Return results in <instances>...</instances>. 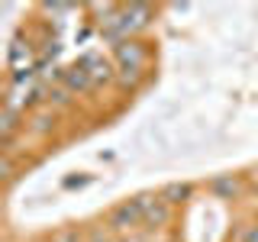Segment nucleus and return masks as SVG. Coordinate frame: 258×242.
I'll return each mask as SVG.
<instances>
[{
	"label": "nucleus",
	"mask_w": 258,
	"mask_h": 242,
	"mask_svg": "<svg viewBox=\"0 0 258 242\" xmlns=\"http://www.w3.org/2000/svg\"><path fill=\"white\" fill-rule=\"evenodd\" d=\"M7 62H10V68H13V75H23L26 71L29 75V62H32V48L23 42L20 36L10 42V55H7Z\"/></svg>",
	"instance_id": "nucleus-5"
},
{
	"label": "nucleus",
	"mask_w": 258,
	"mask_h": 242,
	"mask_svg": "<svg viewBox=\"0 0 258 242\" xmlns=\"http://www.w3.org/2000/svg\"><path fill=\"white\" fill-rule=\"evenodd\" d=\"M52 242H81V239H78V232H75V229H64V232H58V236H55Z\"/></svg>",
	"instance_id": "nucleus-11"
},
{
	"label": "nucleus",
	"mask_w": 258,
	"mask_h": 242,
	"mask_svg": "<svg viewBox=\"0 0 258 242\" xmlns=\"http://www.w3.org/2000/svg\"><path fill=\"white\" fill-rule=\"evenodd\" d=\"M113 58H116L119 81H123L126 87H133L136 81L142 78V68H145V48H142L139 42H133V39H126V42H116V52H113Z\"/></svg>",
	"instance_id": "nucleus-2"
},
{
	"label": "nucleus",
	"mask_w": 258,
	"mask_h": 242,
	"mask_svg": "<svg viewBox=\"0 0 258 242\" xmlns=\"http://www.w3.org/2000/svg\"><path fill=\"white\" fill-rule=\"evenodd\" d=\"M142 220H145V216H142L139 200H126V204H119L110 213V226H113V229H129V226H136V223H142Z\"/></svg>",
	"instance_id": "nucleus-3"
},
{
	"label": "nucleus",
	"mask_w": 258,
	"mask_h": 242,
	"mask_svg": "<svg viewBox=\"0 0 258 242\" xmlns=\"http://www.w3.org/2000/svg\"><path fill=\"white\" fill-rule=\"evenodd\" d=\"M91 242H110V239H103V236H94V239H91Z\"/></svg>",
	"instance_id": "nucleus-13"
},
{
	"label": "nucleus",
	"mask_w": 258,
	"mask_h": 242,
	"mask_svg": "<svg viewBox=\"0 0 258 242\" xmlns=\"http://www.w3.org/2000/svg\"><path fill=\"white\" fill-rule=\"evenodd\" d=\"M81 65H84L87 75L94 78V84H107V81L113 78V65L103 58V55H84V58H81Z\"/></svg>",
	"instance_id": "nucleus-6"
},
{
	"label": "nucleus",
	"mask_w": 258,
	"mask_h": 242,
	"mask_svg": "<svg viewBox=\"0 0 258 242\" xmlns=\"http://www.w3.org/2000/svg\"><path fill=\"white\" fill-rule=\"evenodd\" d=\"M139 200V207H142V216H145V223H152V226H161V223H168V204L161 197H152V194H142V197H136Z\"/></svg>",
	"instance_id": "nucleus-4"
},
{
	"label": "nucleus",
	"mask_w": 258,
	"mask_h": 242,
	"mask_svg": "<svg viewBox=\"0 0 258 242\" xmlns=\"http://www.w3.org/2000/svg\"><path fill=\"white\" fill-rule=\"evenodd\" d=\"M61 78H64V87H68V91H91L94 87V78L87 75V68L81 62L75 65V68H68Z\"/></svg>",
	"instance_id": "nucleus-7"
},
{
	"label": "nucleus",
	"mask_w": 258,
	"mask_h": 242,
	"mask_svg": "<svg viewBox=\"0 0 258 242\" xmlns=\"http://www.w3.org/2000/svg\"><path fill=\"white\" fill-rule=\"evenodd\" d=\"M245 242H258V226H255V229H248V232H245Z\"/></svg>",
	"instance_id": "nucleus-12"
},
{
	"label": "nucleus",
	"mask_w": 258,
	"mask_h": 242,
	"mask_svg": "<svg viewBox=\"0 0 258 242\" xmlns=\"http://www.w3.org/2000/svg\"><path fill=\"white\" fill-rule=\"evenodd\" d=\"M236 188H239V184L232 181V177H220V181L213 184V191H216V194H223V197H232V194H236Z\"/></svg>",
	"instance_id": "nucleus-10"
},
{
	"label": "nucleus",
	"mask_w": 258,
	"mask_h": 242,
	"mask_svg": "<svg viewBox=\"0 0 258 242\" xmlns=\"http://www.w3.org/2000/svg\"><path fill=\"white\" fill-rule=\"evenodd\" d=\"M149 16H152V10L145 4H129V7H123V10H116V13L107 16V23H103V36L126 42L136 29H142L145 23H149Z\"/></svg>",
	"instance_id": "nucleus-1"
},
{
	"label": "nucleus",
	"mask_w": 258,
	"mask_h": 242,
	"mask_svg": "<svg viewBox=\"0 0 258 242\" xmlns=\"http://www.w3.org/2000/svg\"><path fill=\"white\" fill-rule=\"evenodd\" d=\"M187 194H190V188H187V184H168V188L161 191L158 197L165 200V204H177V200H184Z\"/></svg>",
	"instance_id": "nucleus-8"
},
{
	"label": "nucleus",
	"mask_w": 258,
	"mask_h": 242,
	"mask_svg": "<svg viewBox=\"0 0 258 242\" xmlns=\"http://www.w3.org/2000/svg\"><path fill=\"white\" fill-rule=\"evenodd\" d=\"M13 129H16V110L7 107V110H4V142H10Z\"/></svg>",
	"instance_id": "nucleus-9"
}]
</instances>
